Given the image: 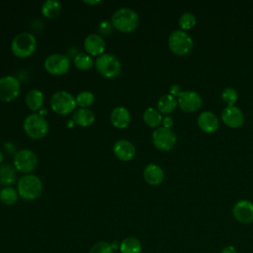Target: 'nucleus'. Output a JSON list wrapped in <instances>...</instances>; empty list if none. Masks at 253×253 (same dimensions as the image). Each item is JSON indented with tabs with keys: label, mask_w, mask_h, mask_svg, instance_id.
<instances>
[{
	"label": "nucleus",
	"mask_w": 253,
	"mask_h": 253,
	"mask_svg": "<svg viewBox=\"0 0 253 253\" xmlns=\"http://www.w3.org/2000/svg\"><path fill=\"white\" fill-rule=\"evenodd\" d=\"M70 67L69 58L62 53H53L48 55L44 60L45 70L52 75L65 74Z\"/></svg>",
	"instance_id": "obj_11"
},
{
	"label": "nucleus",
	"mask_w": 253,
	"mask_h": 253,
	"mask_svg": "<svg viewBox=\"0 0 253 253\" xmlns=\"http://www.w3.org/2000/svg\"><path fill=\"white\" fill-rule=\"evenodd\" d=\"M106 42L98 34H90L84 40V48L89 55L100 56L104 54Z\"/></svg>",
	"instance_id": "obj_15"
},
{
	"label": "nucleus",
	"mask_w": 253,
	"mask_h": 253,
	"mask_svg": "<svg viewBox=\"0 0 253 253\" xmlns=\"http://www.w3.org/2000/svg\"><path fill=\"white\" fill-rule=\"evenodd\" d=\"M196 23H197L196 16L190 12L182 14L179 19V26L183 31L192 29L196 25Z\"/></svg>",
	"instance_id": "obj_30"
},
{
	"label": "nucleus",
	"mask_w": 253,
	"mask_h": 253,
	"mask_svg": "<svg viewBox=\"0 0 253 253\" xmlns=\"http://www.w3.org/2000/svg\"><path fill=\"white\" fill-rule=\"evenodd\" d=\"M61 10V4L56 0H47L42 6V14L48 19L58 16Z\"/></svg>",
	"instance_id": "obj_26"
},
{
	"label": "nucleus",
	"mask_w": 253,
	"mask_h": 253,
	"mask_svg": "<svg viewBox=\"0 0 253 253\" xmlns=\"http://www.w3.org/2000/svg\"><path fill=\"white\" fill-rule=\"evenodd\" d=\"M75 98L66 91H58L54 93L50 100V106L54 113L58 115H67L75 110Z\"/></svg>",
	"instance_id": "obj_7"
},
{
	"label": "nucleus",
	"mask_w": 253,
	"mask_h": 253,
	"mask_svg": "<svg viewBox=\"0 0 253 253\" xmlns=\"http://www.w3.org/2000/svg\"><path fill=\"white\" fill-rule=\"evenodd\" d=\"M178 101L170 94L161 96L157 101V110L161 114H171L177 108Z\"/></svg>",
	"instance_id": "obj_23"
},
{
	"label": "nucleus",
	"mask_w": 253,
	"mask_h": 253,
	"mask_svg": "<svg viewBox=\"0 0 253 253\" xmlns=\"http://www.w3.org/2000/svg\"><path fill=\"white\" fill-rule=\"evenodd\" d=\"M25 101H26V105L31 111H38L42 108L44 101V97L42 91L33 89L28 92V94L26 95Z\"/></svg>",
	"instance_id": "obj_22"
},
{
	"label": "nucleus",
	"mask_w": 253,
	"mask_h": 253,
	"mask_svg": "<svg viewBox=\"0 0 253 253\" xmlns=\"http://www.w3.org/2000/svg\"><path fill=\"white\" fill-rule=\"evenodd\" d=\"M152 142L154 146L159 150L169 151L175 146L177 142V136L171 128L160 126L153 131Z\"/></svg>",
	"instance_id": "obj_9"
},
{
	"label": "nucleus",
	"mask_w": 253,
	"mask_h": 253,
	"mask_svg": "<svg viewBox=\"0 0 253 253\" xmlns=\"http://www.w3.org/2000/svg\"><path fill=\"white\" fill-rule=\"evenodd\" d=\"M95 121V114L89 110L80 108L73 114V122L80 126H91Z\"/></svg>",
	"instance_id": "obj_21"
},
{
	"label": "nucleus",
	"mask_w": 253,
	"mask_h": 253,
	"mask_svg": "<svg viewBox=\"0 0 253 253\" xmlns=\"http://www.w3.org/2000/svg\"><path fill=\"white\" fill-rule=\"evenodd\" d=\"M111 123L117 128H126L131 120L128 110L125 107H116L111 113Z\"/></svg>",
	"instance_id": "obj_19"
},
{
	"label": "nucleus",
	"mask_w": 253,
	"mask_h": 253,
	"mask_svg": "<svg viewBox=\"0 0 253 253\" xmlns=\"http://www.w3.org/2000/svg\"><path fill=\"white\" fill-rule=\"evenodd\" d=\"M18 191L13 189L12 187L3 188L0 192V201L5 205H13L18 200Z\"/></svg>",
	"instance_id": "obj_28"
},
{
	"label": "nucleus",
	"mask_w": 253,
	"mask_h": 253,
	"mask_svg": "<svg viewBox=\"0 0 253 253\" xmlns=\"http://www.w3.org/2000/svg\"><path fill=\"white\" fill-rule=\"evenodd\" d=\"M181 92L182 91H181V88L179 85H172L170 88V95H172L173 97H175V96L178 97Z\"/></svg>",
	"instance_id": "obj_35"
},
{
	"label": "nucleus",
	"mask_w": 253,
	"mask_h": 253,
	"mask_svg": "<svg viewBox=\"0 0 253 253\" xmlns=\"http://www.w3.org/2000/svg\"><path fill=\"white\" fill-rule=\"evenodd\" d=\"M143 121L144 123L151 127H157L161 123H162V116L161 113L154 108H147L143 112Z\"/></svg>",
	"instance_id": "obj_25"
},
{
	"label": "nucleus",
	"mask_w": 253,
	"mask_h": 253,
	"mask_svg": "<svg viewBox=\"0 0 253 253\" xmlns=\"http://www.w3.org/2000/svg\"><path fill=\"white\" fill-rule=\"evenodd\" d=\"M220 253H238V252L233 245H226L221 249Z\"/></svg>",
	"instance_id": "obj_36"
},
{
	"label": "nucleus",
	"mask_w": 253,
	"mask_h": 253,
	"mask_svg": "<svg viewBox=\"0 0 253 253\" xmlns=\"http://www.w3.org/2000/svg\"><path fill=\"white\" fill-rule=\"evenodd\" d=\"M17 190L21 198L24 200L33 201L42 195V183L36 175L26 174L19 179Z\"/></svg>",
	"instance_id": "obj_2"
},
{
	"label": "nucleus",
	"mask_w": 253,
	"mask_h": 253,
	"mask_svg": "<svg viewBox=\"0 0 253 253\" xmlns=\"http://www.w3.org/2000/svg\"><path fill=\"white\" fill-rule=\"evenodd\" d=\"M114 251L110 242L99 241L91 247L89 253H114Z\"/></svg>",
	"instance_id": "obj_32"
},
{
	"label": "nucleus",
	"mask_w": 253,
	"mask_h": 253,
	"mask_svg": "<svg viewBox=\"0 0 253 253\" xmlns=\"http://www.w3.org/2000/svg\"><path fill=\"white\" fill-rule=\"evenodd\" d=\"M75 100H76V104L78 106H80L81 108H84V109H88V107H90L94 104L95 97H94L93 93H91L89 91H82L76 96Z\"/></svg>",
	"instance_id": "obj_29"
},
{
	"label": "nucleus",
	"mask_w": 253,
	"mask_h": 253,
	"mask_svg": "<svg viewBox=\"0 0 253 253\" xmlns=\"http://www.w3.org/2000/svg\"><path fill=\"white\" fill-rule=\"evenodd\" d=\"M138 22L137 13L130 8H121L112 16V26L123 33L134 31L138 26Z\"/></svg>",
	"instance_id": "obj_1"
},
{
	"label": "nucleus",
	"mask_w": 253,
	"mask_h": 253,
	"mask_svg": "<svg viewBox=\"0 0 253 253\" xmlns=\"http://www.w3.org/2000/svg\"><path fill=\"white\" fill-rule=\"evenodd\" d=\"M16 181V168L11 164L0 165V183L4 186H10Z\"/></svg>",
	"instance_id": "obj_24"
},
{
	"label": "nucleus",
	"mask_w": 253,
	"mask_h": 253,
	"mask_svg": "<svg viewBox=\"0 0 253 253\" xmlns=\"http://www.w3.org/2000/svg\"><path fill=\"white\" fill-rule=\"evenodd\" d=\"M95 66L97 71L107 78H114L121 72V62L119 58L111 53H104L100 55L96 61Z\"/></svg>",
	"instance_id": "obj_6"
},
{
	"label": "nucleus",
	"mask_w": 253,
	"mask_h": 253,
	"mask_svg": "<svg viewBox=\"0 0 253 253\" xmlns=\"http://www.w3.org/2000/svg\"><path fill=\"white\" fill-rule=\"evenodd\" d=\"M222 122L233 128L239 127L244 123V115L242 111L235 106H226L221 112Z\"/></svg>",
	"instance_id": "obj_14"
},
{
	"label": "nucleus",
	"mask_w": 253,
	"mask_h": 253,
	"mask_svg": "<svg viewBox=\"0 0 253 253\" xmlns=\"http://www.w3.org/2000/svg\"><path fill=\"white\" fill-rule=\"evenodd\" d=\"M23 127L29 137L33 139H41L47 134L48 123L42 115L33 113L26 117Z\"/></svg>",
	"instance_id": "obj_4"
},
{
	"label": "nucleus",
	"mask_w": 253,
	"mask_h": 253,
	"mask_svg": "<svg viewBox=\"0 0 253 253\" xmlns=\"http://www.w3.org/2000/svg\"><path fill=\"white\" fill-rule=\"evenodd\" d=\"M99 31L101 34L104 35H109L112 31V23L110 24L108 21L104 20L99 24Z\"/></svg>",
	"instance_id": "obj_33"
},
{
	"label": "nucleus",
	"mask_w": 253,
	"mask_h": 253,
	"mask_svg": "<svg viewBox=\"0 0 253 253\" xmlns=\"http://www.w3.org/2000/svg\"><path fill=\"white\" fill-rule=\"evenodd\" d=\"M237 92L231 87H226L221 93V99L227 106H234V103L237 101Z\"/></svg>",
	"instance_id": "obj_31"
},
{
	"label": "nucleus",
	"mask_w": 253,
	"mask_h": 253,
	"mask_svg": "<svg viewBox=\"0 0 253 253\" xmlns=\"http://www.w3.org/2000/svg\"><path fill=\"white\" fill-rule=\"evenodd\" d=\"M168 45L171 51L177 55L188 54L194 45L193 40L189 34L183 30L173 31L168 38Z\"/></svg>",
	"instance_id": "obj_5"
},
{
	"label": "nucleus",
	"mask_w": 253,
	"mask_h": 253,
	"mask_svg": "<svg viewBox=\"0 0 253 253\" xmlns=\"http://www.w3.org/2000/svg\"><path fill=\"white\" fill-rule=\"evenodd\" d=\"M119 251L120 253H141L142 244L138 238L128 236L120 242Z\"/></svg>",
	"instance_id": "obj_20"
},
{
	"label": "nucleus",
	"mask_w": 253,
	"mask_h": 253,
	"mask_svg": "<svg viewBox=\"0 0 253 253\" xmlns=\"http://www.w3.org/2000/svg\"><path fill=\"white\" fill-rule=\"evenodd\" d=\"M198 126L206 133H212L217 130L219 121L217 117L211 111L202 112L198 117Z\"/></svg>",
	"instance_id": "obj_17"
},
{
	"label": "nucleus",
	"mask_w": 253,
	"mask_h": 253,
	"mask_svg": "<svg viewBox=\"0 0 253 253\" xmlns=\"http://www.w3.org/2000/svg\"><path fill=\"white\" fill-rule=\"evenodd\" d=\"M38 164L36 153L30 149H21L14 155V167L21 173L32 172Z\"/></svg>",
	"instance_id": "obj_10"
},
{
	"label": "nucleus",
	"mask_w": 253,
	"mask_h": 253,
	"mask_svg": "<svg viewBox=\"0 0 253 253\" xmlns=\"http://www.w3.org/2000/svg\"><path fill=\"white\" fill-rule=\"evenodd\" d=\"M143 178L145 182L151 186H157L162 183L164 173L160 166L154 163H149L143 170Z\"/></svg>",
	"instance_id": "obj_18"
},
{
	"label": "nucleus",
	"mask_w": 253,
	"mask_h": 253,
	"mask_svg": "<svg viewBox=\"0 0 253 253\" xmlns=\"http://www.w3.org/2000/svg\"><path fill=\"white\" fill-rule=\"evenodd\" d=\"M84 3L88 5H97V4H100L101 1H84Z\"/></svg>",
	"instance_id": "obj_37"
},
{
	"label": "nucleus",
	"mask_w": 253,
	"mask_h": 253,
	"mask_svg": "<svg viewBox=\"0 0 253 253\" xmlns=\"http://www.w3.org/2000/svg\"><path fill=\"white\" fill-rule=\"evenodd\" d=\"M21 92V84L18 78L12 75L0 77V101L11 102L15 100Z\"/></svg>",
	"instance_id": "obj_8"
},
{
	"label": "nucleus",
	"mask_w": 253,
	"mask_h": 253,
	"mask_svg": "<svg viewBox=\"0 0 253 253\" xmlns=\"http://www.w3.org/2000/svg\"><path fill=\"white\" fill-rule=\"evenodd\" d=\"M234 218L243 224H250L253 222V203L247 200H240L236 202L232 209Z\"/></svg>",
	"instance_id": "obj_12"
},
{
	"label": "nucleus",
	"mask_w": 253,
	"mask_h": 253,
	"mask_svg": "<svg viewBox=\"0 0 253 253\" xmlns=\"http://www.w3.org/2000/svg\"><path fill=\"white\" fill-rule=\"evenodd\" d=\"M73 62H74L75 67L79 70H88L94 64L92 57L88 53H83V52L78 53L74 57Z\"/></svg>",
	"instance_id": "obj_27"
},
{
	"label": "nucleus",
	"mask_w": 253,
	"mask_h": 253,
	"mask_svg": "<svg viewBox=\"0 0 253 253\" xmlns=\"http://www.w3.org/2000/svg\"><path fill=\"white\" fill-rule=\"evenodd\" d=\"M113 151L115 156L122 161H129L135 155V147L134 145L126 139L118 140L113 147Z\"/></svg>",
	"instance_id": "obj_16"
},
{
	"label": "nucleus",
	"mask_w": 253,
	"mask_h": 253,
	"mask_svg": "<svg viewBox=\"0 0 253 253\" xmlns=\"http://www.w3.org/2000/svg\"><path fill=\"white\" fill-rule=\"evenodd\" d=\"M37 48V41L33 34L22 32L15 36L11 42V50L13 54L19 58L31 56Z\"/></svg>",
	"instance_id": "obj_3"
},
{
	"label": "nucleus",
	"mask_w": 253,
	"mask_h": 253,
	"mask_svg": "<svg viewBox=\"0 0 253 253\" xmlns=\"http://www.w3.org/2000/svg\"><path fill=\"white\" fill-rule=\"evenodd\" d=\"M3 158H4V155H3L2 151H0V162H2V161H3Z\"/></svg>",
	"instance_id": "obj_38"
},
{
	"label": "nucleus",
	"mask_w": 253,
	"mask_h": 253,
	"mask_svg": "<svg viewBox=\"0 0 253 253\" xmlns=\"http://www.w3.org/2000/svg\"><path fill=\"white\" fill-rule=\"evenodd\" d=\"M162 124H163V126L166 127V128H171V126L174 125V121L171 117L169 116H166L165 118H163L162 120Z\"/></svg>",
	"instance_id": "obj_34"
},
{
	"label": "nucleus",
	"mask_w": 253,
	"mask_h": 253,
	"mask_svg": "<svg viewBox=\"0 0 253 253\" xmlns=\"http://www.w3.org/2000/svg\"><path fill=\"white\" fill-rule=\"evenodd\" d=\"M202 103L201 96L195 91H182L178 96V105L183 111L188 113H193L199 110Z\"/></svg>",
	"instance_id": "obj_13"
}]
</instances>
